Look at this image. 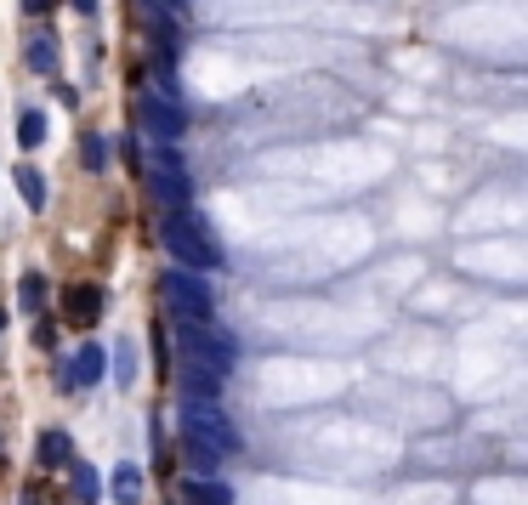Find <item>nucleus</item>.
Instances as JSON below:
<instances>
[{
  "instance_id": "14",
  "label": "nucleus",
  "mask_w": 528,
  "mask_h": 505,
  "mask_svg": "<svg viewBox=\"0 0 528 505\" xmlns=\"http://www.w3.org/2000/svg\"><path fill=\"white\" fill-rule=\"evenodd\" d=\"M80 165H86L91 176L108 171V137L103 131H86V137H80Z\"/></svg>"
},
{
  "instance_id": "8",
  "label": "nucleus",
  "mask_w": 528,
  "mask_h": 505,
  "mask_svg": "<svg viewBox=\"0 0 528 505\" xmlns=\"http://www.w3.org/2000/svg\"><path fill=\"white\" fill-rule=\"evenodd\" d=\"M154 199H159L165 210L194 205V176L182 171V165H159V171H154Z\"/></svg>"
},
{
  "instance_id": "4",
  "label": "nucleus",
  "mask_w": 528,
  "mask_h": 505,
  "mask_svg": "<svg viewBox=\"0 0 528 505\" xmlns=\"http://www.w3.org/2000/svg\"><path fill=\"white\" fill-rule=\"evenodd\" d=\"M137 131L154 142H182L188 131V114L176 108L171 91H137Z\"/></svg>"
},
{
  "instance_id": "9",
  "label": "nucleus",
  "mask_w": 528,
  "mask_h": 505,
  "mask_svg": "<svg viewBox=\"0 0 528 505\" xmlns=\"http://www.w3.org/2000/svg\"><path fill=\"white\" fill-rule=\"evenodd\" d=\"M69 375H74V386H80V392H91V386H103V375H108V347H97V341H86V347L74 352Z\"/></svg>"
},
{
  "instance_id": "19",
  "label": "nucleus",
  "mask_w": 528,
  "mask_h": 505,
  "mask_svg": "<svg viewBox=\"0 0 528 505\" xmlns=\"http://www.w3.org/2000/svg\"><path fill=\"white\" fill-rule=\"evenodd\" d=\"M114 381L137 386V341H114Z\"/></svg>"
},
{
  "instance_id": "1",
  "label": "nucleus",
  "mask_w": 528,
  "mask_h": 505,
  "mask_svg": "<svg viewBox=\"0 0 528 505\" xmlns=\"http://www.w3.org/2000/svg\"><path fill=\"white\" fill-rule=\"evenodd\" d=\"M159 239L171 250V262H182V267H199V273H216V267H222V244H216L211 222H205L194 205L165 210V216H159Z\"/></svg>"
},
{
  "instance_id": "2",
  "label": "nucleus",
  "mask_w": 528,
  "mask_h": 505,
  "mask_svg": "<svg viewBox=\"0 0 528 505\" xmlns=\"http://www.w3.org/2000/svg\"><path fill=\"white\" fill-rule=\"evenodd\" d=\"M159 301H165V313L182 318V324H211L216 318V296L211 284H205V273L199 267H165L159 273Z\"/></svg>"
},
{
  "instance_id": "10",
  "label": "nucleus",
  "mask_w": 528,
  "mask_h": 505,
  "mask_svg": "<svg viewBox=\"0 0 528 505\" xmlns=\"http://www.w3.org/2000/svg\"><path fill=\"white\" fill-rule=\"evenodd\" d=\"M35 460H40V471H63V466H74V437L69 432H40V449H35Z\"/></svg>"
},
{
  "instance_id": "22",
  "label": "nucleus",
  "mask_w": 528,
  "mask_h": 505,
  "mask_svg": "<svg viewBox=\"0 0 528 505\" xmlns=\"http://www.w3.org/2000/svg\"><path fill=\"white\" fill-rule=\"evenodd\" d=\"M35 347H46V352L57 347V324H52V318H40V324H35Z\"/></svg>"
},
{
  "instance_id": "6",
  "label": "nucleus",
  "mask_w": 528,
  "mask_h": 505,
  "mask_svg": "<svg viewBox=\"0 0 528 505\" xmlns=\"http://www.w3.org/2000/svg\"><path fill=\"white\" fill-rule=\"evenodd\" d=\"M103 307H108L103 284H69V290H63V318L80 324V330H91V324L103 318Z\"/></svg>"
},
{
  "instance_id": "17",
  "label": "nucleus",
  "mask_w": 528,
  "mask_h": 505,
  "mask_svg": "<svg viewBox=\"0 0 528 505\" xmlns=\"http://www.w3.org/2000/svg\"><path fill=\"white\" fill-rule=\"evenodd\" d=\"M120 505H137L142 500V471L137 466H114V488H108Z\"/></svg>"
},
{
  "instance_id": "3",
  "label": "nucleus",
  "mask_w": 528,
  "mask_h": 505,
  "mask_svg": "<svg viewBox=\"0 0 528 505\" xmlns=\"http://www.w3.org/2000/svg\"><path fill=\"white\" fill-rule=\"evenodd\" d=\"M176 443H211V449L233 454L239 449V432L228 426V415H222L216 403H182V415H176Z\"/></svg>"
},
{
  "instance_id": "20",
  "label": "nucleus",
  "mask_w": 528,
  "mask_h": 505,
  "mask_svg": "<svg viewBox=\"0 0 528 505\" xmlns=\"http://www.w3.org/2000/svg\"><path fill=\"white\" fill-rule=\"evenodd\" d=\"M29 69H35V74H52L57 69V46H52V40H29Z\"/></svg>"
},
{
  "instance_id": "16",
  "label": "nucleus",
  "mask_w": 528,
  "mask_h": 505,
  "mask_svg": "<svg viewBox=\"0 0 528 505\" xmlns=\"http://www.w3.org/2000/svg\"><path fill=\"white\" fill-rule=\"evenodd\" d=\"M18 307H23V313H46V279H40V273H23V279H18Z\"/></svg>"
},
{
  "instance_id": "11",
  "label": "nucleus",
  "mask_w": 528,
  "mask_h": 505,
  "mask_svg": "<svg viewBox=\"0 0 528 505\" xmlns=\"http://www.w3.org/2000/svg\"><path fill=\"white\" fill-rule=\"evenodd\" d=\"M182 500L188 505H233V488L222 483V477H188V483H182Z\"/></svg>"
},
{
  "instance_id": "25",
  "label": "nucleus",
  "mask_w": 528,
  "mask_h": 505,
  "mask_svg": "<svg viewBox=\"0 0 528 505\" xmlns=\"http://www.w3.org/2000/svg\"><path fill=\"white\" fill-rule=\"evenodd\" d=\"M52 6H57V0H23V12H29V18H46Z\"/></svg>"
},
{
  "instance_id": "15",
  "label": "nucleus",
  "mask_w": 528,
  "mask_h": 505,
  "mask_svg": "<svg viewBox=\"0 0 528 505\" xmlns=\"http://www.w3.org/2000/svg\"><path fill=\"white\" fill-rule=\"evenodd\" d=\"M182 460H188V471H199V477H216L222 449H211V443H182Z\"/></svg>"
},
{
  "instance_id": "23",
  "label": "nucleus",
  "mask_w": 528,
  "mask_h": 505,
  "mask_svg": "<svg viewBox=\"0 0 528 505\" xmlns=\"http://www.w3.org/2000/svg\"><path fill=\"white\" fill-rule=\"evenodd\" d=\"M52 97H57L63 108H74V103H80V91H74V86H63V80H52Z\"/></svg>"
},
{
  "instance_id": "12",
  "label": "nucleus",
  "mask_w": 528,
  "mask_h": 505,
  "mask_svg": "<svg viewBox=\"0 0 528 505\" xmlns=\"http://www.w3.org/2000/svg\"><path fill=\"white\" fill-rule=\"evenodd\" d=\"M69 477H74V500H80V505H97V500H103V477H97V466L74 460Z\"/></svg>"
},
{
  "instance_id": "21",
  "label": "nucleus",
  "mask_w": 528,
  "mask_h": 505,
  "mask_svg": "<svg viewBox=\"0 0 528 505\" xmlns=\"http://www.w3.org/2000/svg\"><path fill=\"white\" fill-rule=\"evenodd\" d=\"M120 154H125V171L148 176V165H142V148H137V137H125V142H120Z\"/></svg>"
},
{
  "instance_id": "26",
  "label": "nucleus",
  "mask_w": 528,
  "mask_h": 505,
  "mask_svg": "<svg viewBox=\"0 0 528 505\" xmlns=\"http://www.w3.org/2000/svg\"><path fill=\"white\" fill-rule=\"evenodd\" d=\"M74 12H80V18H97V0H69Z\"/></svg>"
},
{
  "instance_id": "24",
  "label": "nucleus",
  "mask_w": 528,
  "mask_h": 505,
  "mask_svg": "<svg viewBox=\"0 0 528 505\" xmlns=\"http://www.w3.org/2000/svg\"><path fill=\"white\" fill-rule=\"evenodd\" d=\"M154 364H159V369L171 364V352H165V330H159V324H154Z\"/></svg>"
},
{
  "instance_id": "5",
  "label": "nucleus",
  "mask_w": 528,
  "mask_h": 505,
  "mask_svg": "<svg viewBox=\"0 0 528 505\" xmlns=\"http://www.w3.org/2000/svg\"><path fill=\"white\" fill-rule=\"evenodd\" d=\"M182 347H188V358L222 369V375L233 369V335H222L216 324H182Z\"/></svg>"
},
{
  "instance_id": "18",
  "label": "nucleus",
  "mask_w": 528,
  "mask_h": 505,
  "mask_svg": "<svg viewBox=\"0 0 528 505\" xmlns=\"http://www.w3.org/2000/svg\"><path fill=\"white\" fill-rule=\"evenodd\" d=\"M46 142V114L40 108H23L18 114V148H40Z\"/></svg>"
},
{
  "instance_id": "13",
  "label": "nucleus",
  "mask_w": 528,
  "mask_h": 505,
  "mask_svg": "<svg viewBox=\"0 0 528 505\" xmlns=\"http://www.w3.org/2000/svg\"><path fill=\"white\" fill-rule=\"evenodd\" d=\"M12 182H18V193H23V205H29V210H46V176H40L35 165H18Z\"/></svg>"
},
{
  "instance_id": "7",
  "label": "nucleus",
  "mask_w": 528,
  "mask_h": 505,
  "mask_svg": "<svg viewBox=\"0 0 528 505\" xmlns=\"http://www.w3.org/2000/svg\"><path fill=\"white\" fill-rule=\"evenodd\" d=\"M216 398H222V369L188 358L182 364V403H216Z\"/></svg>"
}]
</instances>
